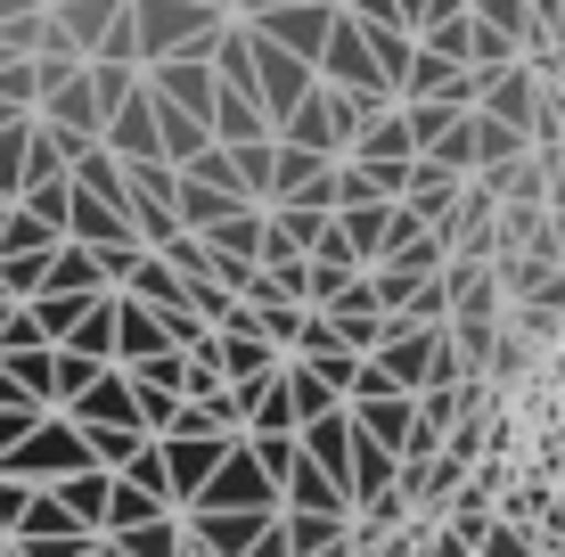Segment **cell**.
I'll use <instances>...</instances> for the list:
<instances>
[{"label":"cell","mask_w":565,"mask_h":557,"mask_svg":"<svg viewBox=\"0 0 565 557\" xmlns=\"http://www.w3.org/2000/svg\"><path fill=\"white\" fill-rule=\"evenodd\" d=\"M230 9L213 0H131V33H140V66L148 57H213V33H222Z\"/></svg>","instance_id":"cell-1"},{"label":"cell","mask_w":565,"mask_h":557,"mask_svg":"<svg viewBox=\"0 0 565 557\" xmlns=\"http://www.w3.org/2000/svg\"><path fill=\"white\" fill-rule=\"evenodd\" d=\"M320 83H344V90H369V99H394L377 74V42H369V25L353 9H337V25H328L320 42Z\"/></svg>","instance_id":"cell-2"},{"label":"cell","mask_w":565,"mask_h":557,"mask_svg":"<svg viewBox=\"0 0 565 557\" xmlns=\"http://www.w3.org/2000/svg\"><path fill=\"white\" fill-rule=\"evenodd\" d=\"M483 115H500V124H524L541 131V115H550V90H541L533 57H509V66H483V90H476Z\"/></svg>","instance_id":"cell-3"},{"label":"cell","mask_w":565,"mask_h":557,"mask_svg":"<svg viewBox=\"0 0 565 557\" xmlns=\"http://www.w3.org/2000/svg\"><path fill=\"white\" fill-rule=\"evenodd\" d=\"M270 516L279 508H181V533H189L198 557H246Z\"/></svg>","instance_id":"cell-4"},{"label":"cell","mask_w":565,"mask_h":557,"mask_svg":"<svg viewBox=\"0 0 565 557\" xmlns=\"http://www.w3.org/2000/svg\"><path fill=\"white\" fill-rule=\"evenodd\" d=\"M311 83H320L311 57H296V50H279V42H263V33H255V90H263V107H270V131H279L287 107L311 99Z\"/></svg>","instance_id":"cell-5"},{"label":"cell","mask_w":565,"mask_h":557,"mask_svg":"<svg viewBox=\"0 0 565 557\" xmlns=\"http://www.w3.org/2000/svg\"><path fill=\"white\" fill-rule=\"evenodd\" d=\"M337 9L344 0H287V9H263V17H246V25L263 33V42H279V50H296L320 66V42H328V25H337Z\"/></svg>","instance_id":"cell-6"},{"label":"cell","mask_w":565,"mask_h":557,"mask_svg":"<svg viewBox=\"0 0 565 557\" xmlns=\"http://www.w3.org/2000/svg\"><path fill=\"white\" fill-rule=\"evenodd\" d=\"M189 508H279V484L255 468V451H246V443H230V459L205 475V492Z\"/></svg>","instance_id":"cell-7"},{"label":"cell","mask_w":565,"mask_h":557,"mask_svg":"<svg viewBox=\"0 0 565 557\" xmlns=\"http://www.w3.org/2000/svg\"><path fill=\"white\" fill-rule=\"evenodd\" d=\"M148 90L164 107H181V115H205L213 124V90H222V74H213V57H148Z\"/></svg>","instance_id":"cell-8"},{"label":"cell","mask_w":565,"mask_h":557,"mask_svg":"<svg viewBox=\"0 0 565 557\" xmlns=\"http://www.w3.org/2000/svg\"><path fill=\"white\" fill-rule=\"evenodd\" d=\"M156 443H164V468H172V501L189 508V501L205 492V475L230 459V443H238V435H156Z\"/></svg>","instance_id":"cell-9"},{"label":"cell","mask_w":565,"mask_h":557,"mask_svg":"<svg viewBox=\"0 0 565 557\" xmlns=\"http://www.w3.org/2000/svg\"><path fill=\"white\" fill-rule=\"evenodd\" d=\"M476 90H483V66H451L443 50H426L411 57V74H402V99H451V107H476Z\"/></svg>","instance_id":"cell-10"},{"label":"cell","mask_w":565,"mask_h":557,"mask_svg":"<svg viewBox=\"0 0 565 557\" xmlns=\"http://www.w3.org/2000/svg\"><path fill=\"white\" fill-rule=\"evenodd\" d=\"M394 214H402V197L337 205V238L353 246V263H385V255H394Z\"/></svg>","instance_id":"cell-11"},{"label":"cell","mask_w":565,"mask_h":557,"mask_svg":"<svg viewBox=\"0 0 565 557\" xmlns=\"http://www.w3.org/2000/svg\"><path fill=\"white\" fill-rule=\"evenodd\" d=\"M279 344H270L263 329H255V320H238V329H222V377H230V386H238V394H255L263 386V377L270 369H279Z\"/></svg>","instance_id":"cell-12"},{"label":"cell","mask_w":565,"mask_h":557,"mask_svg":"<svg viewBox=\"0 0 565 557\" xmlns=\"http://www.w3.org/2000/svg\"><path fill=\"white\" fill-rule=\"evenodd\" d=\"M172 344V329H164V312L156 303H140V296H115V361H156Z\"/></svg>","instance_id":"cell-13"},{"label":"cell","mask_w":565,"mask_h":557,"mask_svg":"<svg viewBox=\"0 0 565 557\" xmlns=\"http://www.w3.org/2000/svg\"><path fill=\"white\" fill-rule=\"evenodd\" d=\"M279 508H328V516H353V492H344V475H328L320 459L296 451V468L279 475Z\"/></svg>","instance_id":"cell-14"},{"label":"cell","mask_w":565,"mask_h":557,"mask_svg":"<svg viewBox=\"0 0 565 557\" xmlns=\"http://www.w3.org/2000/svg\"><path fill=\"white\" fill-rule=\"evenodd\" d=\"M213 140H270V107L255 83H222L213 90Z\"/></svg>","instance_id":"cell-15"},{"label":"cell","mask_w":565,"mask_h":557,"mask_svg":"<svg viewBox=\"0 0 565 557\" xmlns=\"http://www.w3.org/2000/svg\"><path fill=\"white\" fill-rule=\"evenodd\" d=\"M238 205H255V197H238V189H222V181H205V172L181 164V189H172V214H181V229H213L222 214H238Z\"/></svg>","instance_id":"cell-16"},{"label":"cell","mask_w":565,"mask_h":557,"mask_svg":"<svg viewBox=\"0 0 565 557\" xmlns=\"http://www.w3.org/2000/svg\"><path fill=\"white\" fill-rule=\"evenodd\" d=\"M411 418H418V394H402V386H385V394H361V401H353V427H361V435H377L385 451L411 443Z\"/></svg>","instance_id":"cell-17"},{"label":"cell","mask_w":565,"mask_h":557,"mask_svg":"<svg viewBox=\"0 0 565 557\" xmlns=\"http://www.w3.org/2000/svg\"><path fill=\"white\" fill-rule=\"evenodd\" d=\"M279 525H287V549H296V557H337V549H353V516H328V508H279Z\"/></svg>","instance_id":"cell-18"},{"label":"cell","mask_w":565,"mask_h":557,"mask_svg":"<svg viewBox=\"0 0 565 557\" xmlns=\"http://www.w3.org/2000/svg\"><path fill=\"white\" fill-rule=\"evenodd\" d=\"M344 492H353V508L377 501V492H402V451H385L377 435L353 427V475H344Z\"/></svg>","instance_id":"cell-19"},{"label":"cell","mask_w":565,"mask_h":557,"mask_svg":"<svg viewBox=\"0 0 565 557\" xmlns=\"http://www.w3.org/2000/svg\"><path fill=\"white\" fill-rule=\"evenodd\" d=\"M344 157H418V131H411V107L402 99H385L377 115L361 124V140L344 148Z\"/></svg>","instance_id":"cell-20"},{"label":"cell","mask_w":565,"mask_h":557,"mask_svg":"<svg viewBox=\"0 0 565 557\" xmlns=\"http://www.w3.org/2000/svg\"><path fill=\"white\" fill-rule=\"evenodd\" d=\"M50 492L74 508V525H83L90 542H99V525H107V492H115V468H74L66 484H50Z\"/></svg>","instance_id":"cell-21"},{"label":"cell","mask_w":565,"mask_h":557,"mask_svg":"<svg viewBox=\"0 0 565 557\" xmlns=\"http://www.w3.org/2000/svg\"><path fill=\"white\" fill-rule=\"evenodd\" d=\"M279 377H287V394H296V418H320V410H337V401H344V386H337L311 353H287Z\"/></svg>","instance_id":"cell-22"},{"label":"cell","mask_w":565,"mask_h":557,"mask_svg":"<svg viewBox=\"0 0 565 557\" xmlns=\"http://www.w3.org/2000/svg\"><path fill=\"white\" fill-rule=\"evenodd\" d=\"M476 181L492 189V197H524V205H541V189H550V157H533V148H524V157H509V164H483Z\"/></svg>","instance_id":"cell-23"},{"label":"cell","mask_w":565,"mask_h":557,"mask_svg":"<svg viewBox=\"0 0 565 557\" xmlns=\"http://www.w3.org/2000/svg\"><path fill=\"white\" fill-rule=\"evenodd\" d=\"M279 140H296V148H320V157H344L337 124H328V99H320V83H311V99H303V107H287V115H279Z\"/></svg>","instance_id":"cell-24"},{"label":"cell","mask_w":565,"mask_h":557,"mask_svg":"<svg viewBox=\"0 0 565 557\" xmlns=\"http://www.w3.org/2000/svg\"><path fill=\"white\" fill-rule=\"evenodd\" d=\"M246 427H255V435H296V427H303V418H296V394H287L279 369L255 386V401H246Z\"/></svg>","instance_id":"cell-25"},{"label":"cell","mask_w":565,"mask_h":557,"mask_svg":"<svg viewBox=\"0 0 565 557\" xmlns=\"http://www.w3.org/2000/svg\"><path fill=\"white\" fill-rule=\"evenodd\" d=\"M467 9L483 17V25H500L516 50H541L550 33H541V17H533V0H467Z\"/></svg>","instance_id":"cell-26"},{"label":"cell","mask_w":565,"mask_h":557,"mask_svg":"<svg viewBox=\"0 0 565 557\" xmlns=\"http://www.w3.org/2000/svg\"><path fill=\"white\" fill-rule=\"evenodd\" d=\"M418 42H426V50H443L451 66H476V9H459V17H426Z\"/></svg>","instance_id":"cell-27"},{"label":"cell","mask_w":565,"mask_h":557,"mask_svg":"<svg viewBox=\"0 0 565 557\" xmlns=\"http://www.w3.org/2000/svg\"><path fill=\"white\" fill-rule=\"evenodd\" d=\"M353 271H361V263L344 255V246H320V255H311V271H303V303H337L344 287H353Z\"/></svg>","instance_id":"cell-28"},{"label":"cell","mask_w":565,"mask_h":557,"mask_svg":"<svg viewBox=\"0 0 565 557\" xmlns=\"http://www.w3.org/2000/svg\"><path fill=\"white\" fill-rule=\"evenodd\" d=\"M524 148H533V131H524V124H500V115L476 107V172L483 164H509V157H524Z\"/></svg>","instance_id":"cell-29"},{"label":"cell","mask_w":565,"mask_h":557,"mask_svg":"<svg viewBox=\"0 0 565 557\" xmlns=\"http://www.w3.org/2000/svg\"><path fill=\"white\" fill-rule=\"evenodd\" d=\"M107 542H124L131 557H189L181 516H148V525H131V533H107Z\"/></svg>","instance_id":"cell-30"},{"label":"cell","mask_w":565,"mask_h":557,"mask_svg":"<svg viewBox=\"0 0 565 557\" xmlns=\"http://www.w3.org/2000/svg\"><path fill=\"white\" fill-rule=\"evenodd\" d=\"M115 475H124V484H140V492H148V501H164V508H181V501H172V468H164V443H156V435H148V443H140V451H131V459H124V468H115Z\"/></svg>","instance_id":"cell-31"},{"label":"cell","mask_w":565,"mask_h":557,"mask_svg":"<svg viewBox=\"0 0 565 557\" xmlns=\"http://www.w3.org/2000/svg\"><path fill=\"white\" fill-rule=\"evenodd\" d=\"M66 353H90V361H115V296H90V312L74 320Z\"/></svg>","instance_id":"cell-32"},{"label":"cell","mask_w":565,"mask_h":557,"mask_svg":"<svg viewBox=\"0 0 565 557\" xmlns=\"http://www.w3.org/2000/svg\"><path fill=\"white\" fill-rule=\"evenodd\" d=\"M435 164H451V172H476V107H459L451 124H443V140L426 148Z\"/></svg>","instance_id":"cell-33"},{"label":"cell","mask_w":565,"mask_h":557,"mask_svg":"<svg viewBox=\"0 0 565 557\" xmlns=\"http://www.w3.org/2000/svg\"><path fill=\"white\" fill-rule=\"evenodd\" d=\"M476 557H541L533 533H524V516H492V525L476 533Z\"/></svg>","instance_id":"cell-34"},{"label":"cell","mask_w":565,"mask_h":557,"mask_svg":"<svg viewBox=\"0 0 565 557\" xmlns=\"http://www.w3.org/2000/svg\"><path fill=\"white\" fill-rule=\"evenodd\" d=\"M246 451H255V468L270 475V484H279V475L296 468V451H303V443H296V435H255V427H246Z\"/></svg>","instance_id":"cell-35"},{"label":"cell","mask_w":565,"mask_h":557,"mask_svg":"<svg viewBox=\"0 0 565 557\" xmlns=\"http://www.w3.org/2000/svg\"><path fill=\"white\" fill-rule=\"evenodd\" d=\"M402 107H411V131H418V157H426V148H435L443 140V124H451V99H402Z\"/></svg>","instance_id":"cell-36"},{"label":"cell","mask_w":565,"mask_h":557,"mask_svg":"<svg viewBox=\"0 0 565 557\" xmlns=\"http://www.w3.org/2000/svg\"><path fill=\"white\" fill-rule=\"evenodd\" d=\"M402 312H411V320H451V279H443V271L418 279V296L402 303Z\"/></svg>","instance_id":"cell-37"},{"label":"cell","mask_w":565,"mask_h":557,"mask_svg":"<svg viewBox=\"0 0 565 557\" xmlns=\"http://www.w3.org/2000/svg\"><path fill=\"white\" fill-rule=\"evenodd\" d=\"M361 25H402V0H344Z\"/></svg>","instance_id":"cell-38"},{"label":"cell","mask_w":565,"mask_h":557,"mask_svg":"<svg viewBox=\"0 0 565 557\" xmlns=\"http://www.w3.org/2000/svg\"><path fill=\"white\" fill-rule=\"evenodd\" d=\"M246 557H296V549H287V525H279V516L255 533V549H246Z\"/></svg>","instance_id":"cell-39"},{"label":"cell","mask_w":565,"mask_h":557,"mask_svg":"<svg viewBox=\"0 0 565 557\" xmlns=\"http://www.w3.org/2000/svg\"><path fill=\"white\" fill-rule=\"evenodd\" d=\"M418 557H476V542H467V533H451V525H443V533H435V542H426Z\"/></svg>","instance_id":"cell-40"},{"label":"cell","mask_w":565,"mask_h":557,"mask_svg":"<svg viewBox=\"0 0 565 557\" xmlns=\"http://www.w3.org/2000/svg\"><path fill=\"white\" fill-rule=\"evenodd\" d=\"M533 17H541V33H550V25H565V0H533Z\"/></svg>","instance_id":"cell-41"},{"label":"cell","mask_w":565,"mask_h":557,"mask_svg":"<svg viewBox=\"0 0 565 557\" xmlns=\"http://www.w3.org/2000/svg\"><path fill=\"white\" fill-rule=\"evenodd\" d=\"M90 557H131L124 542H107V533H99V542H90Z\"/></svg>","instance_id":"cell-42"},{"label":"cell","mask_w":565,"mask_h":557,"mask_svg":"<svg viewBox=\"0 0 565 557\" xmlns=\"http://www.w3.org/2000/svg\"><path fill=\"white\" fill-rule=\"evenodd\" d=\"M418 17H426V0H402V25H411V33H418Z\"/></svg>","instance_id":"cell-43"},{"label":"cell","mask_w":565,"mask_h":557,"mask_svg":"<svg viewBox=\"0 0 565 557\" xmlns=\"http://www.w3.org/2000/svg\"><path fill=\"white\" fill-rule=\"evenodd\" d=\"M557 557H565V549H557Z\"/></svg>","instance_id":"cell-44"}]
</instances>
